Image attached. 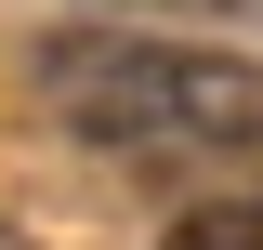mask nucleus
<instances>
[{"label":"nucleus","mask_w":263,"mask_h":250,"mask_svg":"<svg viewBox=\"0 0 263 250\" xmlns=\"http://www.w3.org/2000/svg\"><path fill=\"white\" fill-rule=\"evenodd\" d=\"M132 13H237V0H132Z\"/></svg>","instance_id":"3"},{"label":"nucleus","mask_w":263,"mask_h":250,"mask_svg":"<svg viewBox=\"0 0 263 250\" xmlns=\"http://www.w3.org/2000/svg\"><path fill=\"white\" fill-rule=\"evenodd\" d=\"M40 105L92 145H250L263 79L237 53H184V40H132V27H66L27 53Z\"/></svg>","instance_id":"1"},{"label":"nucleus","mask_w":263,"mask_h":250,"mask_svg":"<svg viewBox=\"0 0 263 250\" xmlns=\"http://www.w3.org/2000/svg\"><path fill=\"white\" fill-rule=\"evenodd\" d=\"M158 250H263V198H211V211H184Z\"/></svg>","instance_id":"2"}]
</instances>
